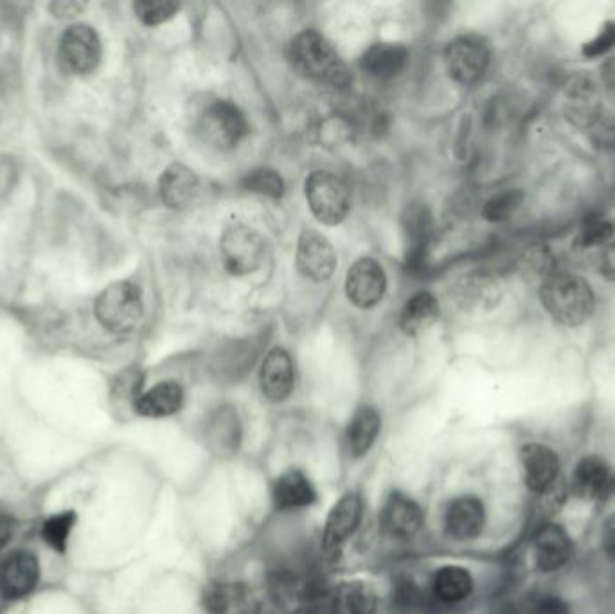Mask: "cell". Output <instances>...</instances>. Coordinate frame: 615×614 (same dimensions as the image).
<instances>
[{"mask_svg":"<svg viewBox=\"0 0 615 614\" xmlns=\"http://www.w3.org/2000/svg\"><path fill=\"white\" fill-rule=\"evenodd\" d=\"M293 69L315 84L344 89L352 84V74L332 42L319 31L299 33L290 44Z\"/></svg>","mask_w":615,"mask_h":614,"instance_id":"cell-1","label":"cell"},{"mask_svg":"<svg viewBox=\"0 0 615 614\" xmlns=\"http://www.w3.org/2000/svg\"><path fill=\"white\" fill-rule=\"evenodd\" d=\"M540 301L552 320L565 326H580L594 312V292L581 276L554 271L540 286Z\"/></svg>","mask_w":615,"mask_h":614,"instance_id":"cell-2","label":"cell"},{"mask_svg":"<svg viewBox=\"0 0 615 614\" xmlns=\"http://www.w3.org/2000/svg\"><path fill=\"white\" fill-rule=\"evenodd\" d=\"M142 312L141 290L130 281L108 286L96 300V317L112 334H132L141 323Z\"/></svg>","mask_w":615,"mask_h":614,"instance_id":"cell-3","label":"cell"},{"mask_svg":"<svg viewBox=\"0 0 615 614\" xmlns=\"http://www.w3.org/2000/svg\"><path fill=\"white\" fill-rule=\"evenodd\" d=\"M304 195L313 215L324 226H338L346 220L352 197L346 182L332 172H313L304 182Z\"/></svg>","mask_w":615,"mask_h":614,"instance_id":"cell-4","label":"cell"},{"mask_svg":"<svg viewBox=\"0 0 615 614\" xmlns=\"http://www.w3.org/2000/svg\"><path fill=\"white\" fill-rule=\"evenodd\" d=\"M249 133L245 114L227 99H216L205 107L198 119V136L215 150H233Z\"/></svg>","mask_w":615,"mask_h":614,"instance_id":"cell-5","label":"cell"},{"mask_svg":"<svg viewBox=\"0 0 615 614\" xmlns=\"http://www.w3.org/2000/svg\"><path fill=\"white\" fill-rule=\"evenodd\" d=\"M222 263L233 276H247L258 271L267 256V244L255 227L233 224L225 229L220 240Z\"/></svg>","mask_w":615,"mask_h":614,"instance_id":"cell-6","label":"cell"},{"mask_svg":"<svg viewBox=\"0 0 615 614\" xmlns=\"http://www.w3.org/2000/svg\"><path fill=\"white\" fill-rule=\"evenodd\" d=\"M444 65L450 78L461 85L477 84L489 65L488 45L477 36L452 40L444 51Z\"/></svg>","mask_w":615,"mask_h":614,"instance_id":"cell-7","label":"cell"},{"mask_svg":"<svg viewBox=\"0 0 615 614\" xmlns=\"http://www.w3.org/2000/svg\"><path fill=\"white\" fill-rule=\"evenodd\" d=\"M58 56L68 73H93L101 60V40L90 25H71L60 40Z\"/></svg>","mask_w":615,"mask_h":614,"instance_id":"cell-8","label":"cell"},{"mask_svg":"<svg viewBox=\"0 0 615 614\" xmlns=\"http://www.w3.org/2000/svg\"><path fill=\"white\" fill-rule=\"evenodd\" d=\"M298 269L306 280L327 281L337 269V252L332 241L315 229H304L298 241Z\"/></svg>","mask_w":615,"mask_h":614,"instance_id":"cell-9","label":"cell"},{"mask_svg":"<svg viewBox=\"0 0 615 614\" xmlns=\"http://www.w3.org/2000/svg\"><path fill=\"white\" fill-rule=\"evenodd\" d=\"M387 290V276L384 267L373 258L355 261L346 276L347 300L358 309H373L378 305Z\"/></svg>","mask_w":615,"mask_h":614,"instance_id":"cell-10","label":"cell"},{"mask_svg":"<svg viewBox=\"0 0 615 614\" xmlns=\"http://www.w3.org/2000/svg\"><path fill=\"white\" fill-rule=\"evenodd\" d=\"M362 521V499L355 492H347L333 505L324 525L323 545L327 556L341 551L344 542L357 531Z\"/></svg>","mask_w":615,"mask_h":614,"instance_id":"cell-11","label":"cell"},{"mask_svg":"<svg viewBox=\"0 0 615 614\" xmlns=\"http://www.w3.org/2000/svg\"><path fill=\"white\" fill-rule=\"evenodd\" d=\"M520 462H522L524 477H526L529 491L547 494L557 487L558 476H560V457L552 449L540 445V443L524 445L520 451Z\"/></svg>","mask_w":615,"mask_h":614,"instance_id":"cell-12","label":"cell"},{"mask_svg":"<svg viewBox=\"0 0 615 614\" xmlns=\"http://www.w3.org/2000/svg\"><path fill=\"white\" fill-rule=\"evenodd\" d=\"M486 510L478 497L461 496L450 502L444 511V528L455 541H474L483 534Z\"/></svg>","mask_w":615,"mask_h":614,"instance_id":"cell-13","label":"cell"},{"mask_svg":"<svg viewBox=\"0 0 615 614\" xmlns=\"http://www.w3.org/2000/svg\"><path fill=\"white\" fill-rule=\"evenodd\" d=\"M259 384L265 397L272 402H283L295 388V368L292 355L283 348H273L259 369Z\"/></svg>","mask_w":615,"mask_h":614,"instance_id":"cell-14","label":"cell"},{"mask_svg":"<svg viewBox=\"0 0 615 614\" xmlns=\"http://www.w3.org/2000/svg\"><path fill=\"white\" fill-rule=\"evenodd\" d=\"M39 560L31 553L17 551L0 564V595L8 600L30 595L39 582Z\"/></svg>","mask_w":615,"mask_h":614,"instance_id":"cell-15","label":"cell"},{"mask_svg":"<svg viewBox=\"0 0 615 614\" xmlns=\"http://www.w3.org/2000/svg\"><path fill=\"white\" fill-rule=\"evenodd\" d=\"M423 521H425V516H423L420 505L400 492L391 494L381 510V528L387 536L395 537V539L414 537L421 530Z\"/></svg>","mask_w":615,"mask_h":614,"instance_id":"cell-16","label":"cell"},{"mask_svg":"<svg viewBox=\"0 0 615 614\" xmlns=\"http://www.w3.org/2000/svg\"><path fill=\"white\" fill-rule=\"evenodd\" d=\"M198 192H201V181L186 164H171L162 172L159 193L162 202L171 209L175 212L186 209L196 201Z\"/></svg>","mask_w":615,"mask_h":614,"instance_id":"cell-17","label":"cell"},{"mask_svg":"<svg viewBox=\"0 0 615 614\" xmlns=\"http://www.w3.org/2000/svg\"><path fill=\"white\" fill-rule=\"evenodd\" d=\"M611 483V467L603 457L596 456V454L583 457L572 472V492L583 502H594V499L608 496Z\"/></svg>","mask_w":615,"mask_h":614,"instance_id":"cell-18","label":"cell"},{"mask_svg":"<svg viewBox=\"0 0 615 614\" xmlns=\"http://www.w3.org/2000/svg\"><path fill=\"white\" fill-rule=\"evenodd\" d=\"M572 541L562 526H543L535 537V559L538 570L543 573H554L562 570L563 565L571 560Z\"/></svg>","mask_w":615,"mask_h":614,"instance_id":"cell-19","label":"cell"},{"mask_svg":"<svg viewBox=\"0 0 615 614\" xmlns=\"http://www.w3.org/2000/svg\"><path fill=\"white\" fill-rule=\"evenodd\" d=\"M403 235H406V258L410 269H420L425 261L427 247H429L430 233H432V217L425 206L414 204L407 207L406 215L401 218Z\"/></svg>","mask_w":615,"mask_h":614,"instance_id":"cell-20","label":"cell"},{"mask_svg":"<svg viewBox=\"0 0 615 614\" xmlns=\"http://www.w3.org/2000/svg\"><path fill=\"white\" fill-rule=\"evenodd\" d=\"M272 497L279 510H298L315 503L317 492L303 472L292 468L276 480Z\"/></svg>","mask_w":615,"mask_h":614,"instance_id":"cell-21","label":"cell"},{"mask_svg":"<svg viewBox=\"0 0 615 614\" xmlns=\"http://www.w3.org/2000/svg\"><path fill=\"white\" fill-rule=\"evenodd\" d=\"M409 60V51L398 44H375L362 56V69L376 79L395 78Z\"/></svg>","mask_w":615,"mask_h":614,"instance_id":"cell-22","label":"cell"},{"mask_svg":"<svg viewBox=\"0 0 615 614\" xmlns=\"http://www.w3.org/2000/svg\"><path fill=\"white\" fill-rule=\"evenodd\" d=\"M184 403V391L176 383H161L136 400V411L142 417L166 418L179 413Z\"/></svg>","mask_w":615,"mask_h":614,"instance_id":"cell-23","label":"cell"},{"mask_svg":"<svg viewBox=\"0 0 615 614\" xmlns=\"http://www.w3.org/2000/svg\"><path fill=\"white\" fill-rule=\"evenodd\" d=\"M381 418L378 411L373 408L358 409L353 414L352 422L346 429L347 449L352 452V456H366L375 445L376 438L380 434Z\"/></svg>","mask_w":615,"mask_h":614,"instance_id":"cell-24","label":"cell"},{"mask_svg":"<svg viewBox=\"0 0 615 614\" xmlns=\"http://www.w3.org/2000/svg\"><path fill=\"white\" fill-rule=\"evenodd\" d=\"M434 596L444 604H460L474 591V579L463 565H443L432 580Z\"/></svg>","mask_w":615,"mask_h":614,"instance_id":"cell-25","label":"cell"},{"mask_svg":"<svg viewBox=\"0 0 615 614\" xmlns=\"http://www.w3.org/2000/svg\"><path fill=\"white\" fill-rule=\"evenodd\" d=\"M440 317V303L430 292H418L407 300L401 310L400 326L403 334L420 335Z\"/></svg>","mask_w":615,"mask_h":614,"instance_id":"cell-26","label":"cell"},{"mask_svg":"<svg viewBox=\"0 0 615 614\" xmlns=\"http://www.w3.org/2000/svg\"><path fill=\"white\" fill-rule=\"evenodd\" d=\"M378 605L375 590L367 582H346L335 595L337 614H373Z\"/></svg>","mask_w":615,"mask_h":614,"instance_id":"cell-27","label":"cell"},{"mask_svg":"<svg viewBox=\"0 0 615 614\" xmlns=\"http://www.w3.org/2000/svg\"><path fill=\"white\" fill-rule=\"evenodd\" d=\"M245 192L256 193L261 197L278 198L283 197L284 182L276 170L270 168H258L245 175L241 181Z\"/></svg>","mask_w":615,"mask_h":614,"instance_id":"cell-28","label":"cell"},{"mask_svg":"<svg viewBox=\"0 0 615 614\" xmlns=\"http://www.w3.org/2000/svg\"><path fill=\"white\" fill-rule=\"evenodd\" d=\"M524 193L518 190H508V192L498 193L495 197L486 202L483 209V217L488 222L508 220L511 218L512 213L517 212L520 204H522Z\"/></svg>","mask_w":615,"mask_h":614,"instance_id":"cell-29","label":"cell"},{"mask_svg":"<svg viewBox=\"0 0 615 614\" xmlns=\"http://www.w3.org/2000/svg\"><path fill=\"white\" fill-rule=\"evenodd\" d=\"M179 10L176 2L171 0H139L133 4L137 19L144 25H159L175 15Z\"/></svg>","mask_w":615,"mask_h":614,"instance_id":"cell-30","label":"cell"},{"mask_svg":"<svg viewBox=\"0 0 615 614\" xmlns=\"http://www.w3.org/2000/svg\"><path fill=\"white\" fill-rule=\"evenodd\" d=\"M74 517L73 511H64L60 516L51 517L50 521L44 525V539L47 545L56 551H65L67 548L68 536L73 531Z\"/></svg>","mask_w":615,"mask_h":614,"instance_id":"cell-31","label":"cell"},{"mask_svg":"<svg viewBox=\"0 0 615 614\" xmlns=\"http://www.w3.org/2000/svg\"><path fill=\"white\" fill-rule=\"evenodd\" d=\"M612 233H614V229L608 222L603 220V218H594V220L586 222L585 226L581 227L576 246L580 249L606 246L612 238Z\"/></svg>","mask_w":615,"mask_h":614,"instance_id":"cell-32","label":"cell"},{"mask_svg":"<svg viewBox=\"0 0 615 614\" xmlns=\"http://www.w3.org/2000/svg\"><path fill=\"white\" fill-rule=\"evenodd\" d=\"M524 269L528 274L538 276L546 280L547 276L554 272V261L547 247L538 246L529 249L528 255L524 256Z\"/></svg>","mask_w":615,"mask_h":614,"instance_id":"cell-33","label":"cell"},{"mask_svg":"<svg viewBox=\"0 0 615 614\" xmlns=\"http://www.w3.org/2000/svg\"><path fill=\"white\" fill-rule=\"evenodd\" d=\"M615 47V20L606 22L597 33L596 39L583 45V55L586 58H600Z\"/></svg>","mask_w":615,"mask_h":614,"instance_id":"cell-34","label":"cell"},{"mask_svg":"<svg viewBox=\"0 0 615 614\" xmlns=\"http://www.w3.org/2000/svg\"><path fill=\"white\" fill-rule=\"evenodd\" d=\"M526 614H572L560 596L546 595L535 600Z\"/></svg>","mask_w":615,"mask_h":614,"instance_id":"cell-35","label":"cell"},{"mask_svg":"<svg viewBox=\"0 0 615 614\" xmlns=\"http://www.w3.org/2000/svg\"><path fill=\"white\" fill-rule=\"evenodd\" d=\"M597 271L608 281H615V244H606L597 256Z\"/></svg>","mask_w":615,"mask_h":614,"instance_id":"cell-36","label":"cell"},{"mask_svg":"<svg viewBox=\"0 0 615 614\" xmlns=\"http://www.w3.org/2000/svg\"><path fill=\"white\" fill-rule=\"evenodd\" d=\"M87 6L84 2H76V0H62V2H53L50 6L51 13L58 19H74L78 17Z\"/></svg>","mask_w":615,"mask_h":614,"instance_id":"cell-37","label":"cell"},{"mask_svg":"<svg viewBox=\"0 0 615 614\" xmlns=\"http://www.w3.org/2000/svg\"><path fill=\"white\" fill-rule=\"evenodd\" d=\"M601 541H603V550H605L606 557L615 562V514L606 519L603 534H601Z\"/></svg>","mask_w":615,"mask_h":614,"instance_id":"cell-38","label":"cell"},{"mask_svg":"<svg viewBox=\"0 0 615 614\" xmlns=\"http://www.w3.org/2000/svg\"><path fill=\"white\" fill-rule=\"evenodd\" d=\"M11 534H13V523L8 517L0 516V550L10 542Z\"/></svg>","mask_w":615,"mask_h":614,"instance_id":"cell-39","label":"cell"}]
</instances>
